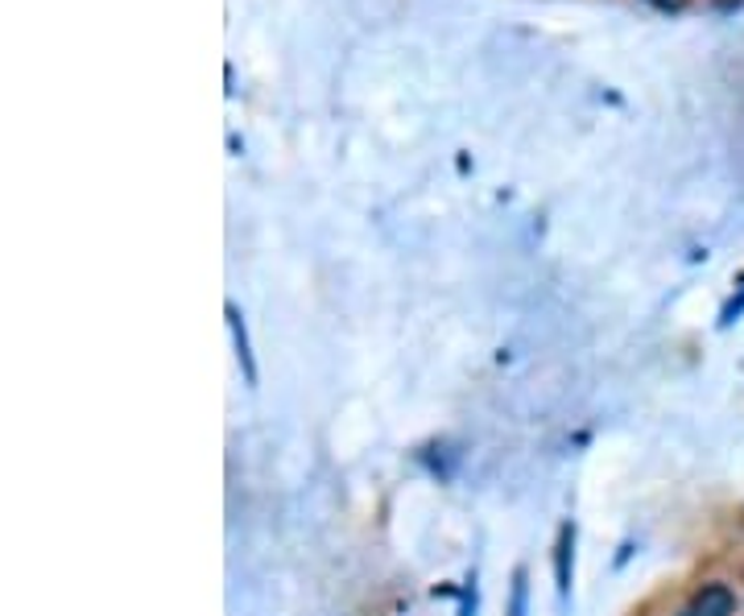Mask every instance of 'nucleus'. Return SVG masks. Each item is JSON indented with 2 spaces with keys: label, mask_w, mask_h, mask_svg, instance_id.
Masks as SVG:
<instances>
[{
  "label": "nucleus",
  "mask_w": 744,
  "mask_h": 616,
  "mask_svg": "<svg viewBox=\"0 0 744 616\" xmlns=\"http://www.w3.org/2000/svg\"><path fill=\"white\" fill-rule=\"evenodd\" d=\"M741 315H744V282H741V294H736V299H732L729 306L720 311V327H732V323H736Z\"/></svg>",
  "instance_id": "5"
},
{
  "label": "nucleus",
  "mask_w": 744,
  "mask_h": 616,
  "mask_svg": "<svg viewBox=\"0 0 744 616\" xmlns=\"http://www.w3.org/2000/svg\"><path fill=\"white\" fill-rule=\"evenodd\" d=\"M525 571H517L513 575V596H509V616H525Z\"/></svg>",
  "instance_id": "4"
},
{
  "label": "nucleus",
  "mask_w": 744,
  "mask_h": 616,
  "mask_svg": "<svg viewBox=\"0 0 744 616\" xmlns=\"http://www.w3.org/2000/svg\"><path fill=\"white\" fill-rule=\"evenodd\" d=\"M228 323H232V340H237V361L244 368V380L256 385V364H253V352H249V332H244V319H240L237 306H228Z\"/></svg>",
  "instance_id": "3"
},
{
  "label": "nucleus",
  "mask_w": 744,
  "mask_h": 616,
  "mask_svg": "<svg viewBox=\"0 0 744 616\" xmlns=\"http://www.w3.org/2000/svg\"><path fill=\"white\" fill-rule=\"evenodd\" d=\"M570 571H575V525L563 522L558 525V542H555V584L558 596H570Z\"/></svg>",
  "instance_id": "2"
},
{
  "label": "nucleus",
  "mask_w": 744,
  "mask_h": 616,
  "mask_svg": "<svg viewBox=\"0 0 744 616\" xmlns=\"http://www.w3.org/2000/svg\"><path fill=\"white\" fill-rule=\"evenodd\" d=\"M646 4H653L658 13H682L687 9V0H646Z\"/></svg>",
  "instance_id": "7"
},
{
  "label": "nucleus",
  "mask_w": 744,
  "mask_h": 616,
  "mask_svg": "<svg viewBox=\"0 0 744 616\" xmlns=\"http://www.w3.org/2000/svg\"><path fill=\"white\" fill-rule=\"evenodd\" d=\"M460 616H475V575H468V592H463Z\"/></svg>",
  "instance_id": "6"
},
{
  "label": "nucleus",
  "mask_w": 744,
  "mask_h": 616,
  "mask_svg": "<svg viewBox=\"0 0 744 616\" xmlns=\"http://www.w3.org/2000/svg\"><path fill=\"white\" fill-rule=\"evenodd\" d=\"M736 613V596L729 584H703L691 596V616H732Z\"/></svg>",
  "instance_id": "1"
}]
</instances>
